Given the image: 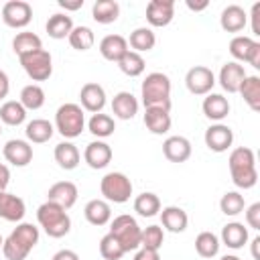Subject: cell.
<instances>
[{"label":"cell","instance_id":"obj_51","mask_svg":"<svg viewBox=\"0 0 260 260\" xmlns=\"http://www.w3.org/2000/svg\"><path fill=\"white\" fill-rule=\"evenodd\" d=\"M8 183H10V171H8V167H6V165H2V162H0V193H4V191H6Z\"/></svg>","mask_w":260,"mask_h":260},{"label":"cell","instance_id":"obj_23","mask_svg":"<svg viewBox=\"0 0 260 260\" xmlns=\"http://www.w3.org/2000/svg\"><path fill=\"white\" fill-rule=\"evenodd\" d=\"M160 221H162V228L173 232V234H181L187 230V223H189V217H187V211L177 207V205H169L160 211Z\"/></svg>","mask_w":260,"mask_h":260},{"label":"cell","instance_id":"obj_41","mask_svg":"<svg viewBox=\"0 0 260 260\" xmlns=\"http://www.w3.org/2000/svg\"><path fill=\"white\" fill-rule=\"evenodd\" d=\"M69 45L75 49V51H87L93 47L95 43V37H93V30L89 26H73V30L69 32Z\"/></svg>","mask_w":260,"mask_h":260},{"label":"cell","instance_id":"obj_18","mask_svg":"<svg viewBox=\"0 0 260 260\" xmlns=\"http://www.w3.org/2000/svg\"><path fill=\"white\" fill-rule=\"evenodd\" d=\"M24 213H26V205L18 195L8 193V191L0 193V217L2 219L18 223L24 217Z\"/></svg>","mask_w":260,"mask_h":260},{"label":"cell","instance_id":"obj_24","mask_svg":"<svg viewBox=\"0 0 260 260\" xmlns=\"http://www.w3.org/2000/svg\"><path fill=\"white\" fill-rule=\"evenodd\" d=\"M144 126L152 134H167L171 130V114L160 108H144Z\"/></svg>","mask_w":260,"mask_h":260},{"label":"cell","instance_id":"obj_15","mask_svg":"<svg viewBox=\"0 0 260 260\" xmlns=\"http://www.w3.org/2000/svg\"><path fill=\"white\" fill-rule=\"evenodd\" d=\"M79 100H81V108H83V110H87V112H91V114H98V112H102L104 106H106V91H104V87H102L100 83L89 81V83H85V85L81 87Z\"/></svg>","mask_w":260,"mask_h":260},{"label":"cell","instance_id":"obj_9","mask_svg":"<svg viewBox=\"0 0 260 260\" xmlns=\"http://www.w3.org/2000/svg\"><path fill=\"white\" fill-rule=\"evenodd\" d=\"M185 85L193 95H207L211 93L213 85H215V75L209 67L203 65H195L187 71L185 75Z\"/></svg>","mask_w":260,"mask_h":260},{"label":"cell","instance_id":"obj_21","mask_svg":"<svg viewBox=\"0 0 260 260\" xmlns=\"http://www.w3.org/2000/svg\"><path fill=\"white\" fill-rule=\"evenodd\" d=\"M100 53L108 61H120L128 53V41L122 35H106L100 41Z\"/></svg>","mask_w":260,"mask_h":260},{"label":"cell","instance_id":"obj_8","mask_svg":"<svg viewBox=\"0 0 260 260\" xmlns=\"http://www.w3.org/2000/svg\"><path fill=\"white\" fill-rule=\"evenodd\" d=\"M18 61L32 81H45L53 73V59H51V53L45 49L22 55V57H18Z\"/></svg>","mask_w":260,"mask_h":260},{"label":"cell","instance_id":"obj_39","mask_svg":"<svg viewBox=\"0 0 260 260\" xmlns=\"http://www.w3.org/2000/svg\"><path fill=\"white\" fill-rule=\"evenodd\" d=\"M219 238L213 232H201L195 238V250L201 258H213L219 252Z\"/></svg>","mask_w":260,"mask_h":260},{"label":"cell","instance_id":"obj_46","mask_svg":"<svg viewBox=\"0 0 260 260\" xmlns=\"http://www.w3.org/2000/svg\"><path fill=\"white\" fill-rule=\"evenodd\" d=\"M246 223L254 230H260V203H252L246 209Z\"/></svg>","mask_w":260,"mask_h":260},{"label":"cell","instance_id":"obj_20","mask_svg":"<svg viewBox=\"0 0 260 260\" xmlns=\"http://www.w3.org/2000/svg\"><path fill=\"white\" fill-rule=\"evenodd\" d=\"M246 22H248V14H246V10L242 6L230 4V6H225L221 10L219 24H221L223 30H228V32H240V30H244Z\"/></svg>","mask_w":260,"mask_h":260},{"label":"cell","instance_id":"obj_53","mask_svg":"<svg viewBox=\"0 0 260 260\" xmlns=\"http://www.w3.org/2000/svg\"><path fill=\"white\" fill-rule=\"evenodd\" d=\"M61 8H65V10H79L81 6H83V0H75V2H69V0H59L57 2Z\"/></svg>","mask_w":260,"mask_h":260},{"label":"cell","instance_id":"obj_12","mask_svg":"<svg viewBox=\"0 0 260 260\" xmlns=\"http://www.w3.org/2000/svg\"><path fill=\"white\" fill-rule=\"evenodd\" d=\"M234 142V132L225 124H213L205 130V146L213 152H225Z\"/></svg>","mask_w":260,"mask_h":260},{"label":"cell","instance_id":"obj_2","mask_svg":"<svg viewBox=\"0 0 260 260\" xmlns=\"http://www.w3.org/2000/svg\"><path fill=\"white\" fill-rule=\"evenodd\" d=\"M37 244H39V228H35L32 223L22 221L4 240L2 254H4L6 260H24Z\"/></svg>","mask_w":260,"mask_h":260},{"label":"cell","instance_id":"obj_28","mask_svg":"<svg viewBox=\"0 0 260 260\" xmlns=\"http://www.w3.org/2000/svg\"><path fill=\"white\" fill-rule=\"evenodd\" d=\"M91 16L100 24L116 22L120 16V4L116 0H95L91 6Z\"/></svg>","mask_w":260,"mask_h":260},{"label":"cell","instance_id":"obj_54","mask_svg":"<svg viewBox=\"0 0 260 260\" xmlns=\"http://www.w3.org/2000/svg\"><path fill=\"white\" fill-rule=\"evenodd\" d=\"M207 6H209V2H207V0H203V2H191V0H187V8H189V10H195V12L205 10Z\"/></svg>","mask_w":260,"mask_h":260},{"label":"cell","instance_id":"obj_52","mask_svg":"<svg viewBox=\"0 0 260 260\" xmlns=\"http://www.w3.org/2000/svg\"><path fill=\"white\" fill-rule=\"evenodd\" d=\"M10 91V81H8V75L0 69V100H4Z\"/></svg>","mask_w":260,"mask_h":260},{"label":"cell","instance_id":"obj_29","mask_svg":"<svg viewBox=\"0 0 260 260\" xmlns=\"http://www.w3.org/2000/svg\"><path fill=\"white\" fill-rule=\"evenodd\" d=\"M45 28H47V35L51 37V39H65V37H69V32L73 30V20H71V16L65 12H55V14H51L49 16V20H47V24H45Z\"/></svg>","mask_w":260,"mask_h":260},{"label":"cell","instance_id":"obj_10","mask_svg":"<svg viewBox=\"0 0 260 260\" xmlns=\"http://www.w3.org/2000/svg\"><path fill=\"white\" fill-rule=\"evenodd\" d=\"M2 20L10 28H24L32 20V8L24 0H10L2 6Z\"/></svg>","mask_w":260,"mask_h":260},{"label":"cell","instance_id":"obj_11","mask_svg":"<svg viewBox=\"0 0 260 260\" xmlns=\"http://www.w3.org/2000/svg\"><path fill=\"white\" fill-rule=\"evenodd\" d=\"M175 16L173 0H150L146 4V20L150 26H167Z\"/></svg>","mask_w":260,"mask_h":260},{"label":"cell","instance_id":"obj_33","mask_svg":"<svg viewBox=\"0 0 260 260\" xmlns=\"http://www.w3.org/2000/svg\"><path fill=\"white\" fill-rule=\"evenodd\" d=\"M12 49H14V53H16L18 57H22V55H28V53H32V51L43 49V41H41L39 35L30 32V30H22V32H18V35L12 39Z\"/></svg>","mask_w":260,"mask_h":260},{"label":"cell","instance_id":"obj_17","mask_svg":"<svg viewBox=\"0 0 260 260\" xmlns=\"http://www.w3.org/2000/svg\"><path fill=\"white\" fill-rule=\"evenodd\" d=\"M83 158L91 169H104L112 160V146L104 140H93L85 146Z\"/></svg>","mask_w":260,"mask_h":260},{"label":"cell","instance_id":"obj_16","mask_svg":"<svg viewBox=\"0 0 260 260\" xmlns=\"http://www.w3.org/2000/svg\"><path fill=\"white\" fill-rule=\"evenodd\" d=\"M244 79H246V71H244V65H240L238 61H230V63L221 65V69H219V85L228 93H238V89H240Z\"/></svg>","mask_w":260,"mask_h":260},{"label":"cell","instance_id":"obj_13","mask_svg":"<svg viewBox=\"0 0 260 260\" xmlns=\"http://www.w3.org/2000/svg\"><path fill=\"white\" fill-rule=\"evenodd\" d=\"M2 154H4V158L10 165H14V167H26L32 160V146L26 140L12 138V140H8L4 144Z\"/></svg>","mask_w":260,"mask_h":260},{"label":"cell","instance_id":"obj_55","mask_svg":"<svg viewBox=\"0 0 260 260\" xmlns=\"http://www.w3.org/2000/svg\"><path fill=\"white\" fill-rule=\"evenodd\" d=\"M258 246H260V236L252 240V256H254L256 260H260V256H258Z\"/></svg>","mask_w":260,"mask_h":260},{"label":"cell","instance_id":"obj_30","mask_svg":"<svg viewBox=\"0 0 260 260\" xmlns=\"http://www.w3.org/2000/svg\"><path fill=\"white\" fill-rule=\"evenodd\" d=\"M53 132H55V126H53L49 120H43V118L30 120V122L26 124V128H24L26 138H28L30 142H35V144H43V142L51 140V138H53Z\"/></svg>","mask_w":260,"mask_h":260},{"label":"cell","instance_id":"obj_56","mask_svg":"<svg viewBox=\"0 0 260 260\" xmlns=\"http://www.w3.org/2000/svg\"><path fill=\"white\" fill-rule=\"evenodd\" d=\"M219 260H242V258H238V256H234V254H225V256H221Z\"/></svg>","mask_w":260,"mask_h":260},{"label":"cell","instance_id":"obj_37","mask_svg":"<svg viewBox=\"0 0 260 260\" xmlns=\"http://www.w3.org/2000/svg\"><path fill=\"white\" fill-rule=\"evenodd\" d=\"M0 120L8 126H20L24 120H26V110L22 108L20 102H14V100H8L0 106Z\"/></svg>","mask_w":260,"mask_h":260},{"label":"cell","instance_id":"obj_7","mask_svg":"<svg viewBox=\"0 0 260 260\" xmlns=\"http://www.w3.org/2000/svg\"><path fill=\"white\" fill-rule=\"evenodd\" d=\"M100 191L104 195L106 201L112 203H126L132 195V181L124 175V173H108L104 175V179L100 181Z\"/></svg>","mask_w":260,"mask_h":260},{"label":"cell","instance_id":"obj_50","mask_svg":"<svg viewBox=\"0 0 260 260\" xmlns=\"http://www.w3.org/2000/svg\"><path fill=\"white\" fill-rule=\"evenodd\" d=\"M51 260H79V256H77V252H73V250H67V248H65V250L55 252Z\"/></svg>","mask_w":260,"mask_h":260},{"label":"cell","instance_id":"obj_43","mask_svg":"<svg viewBox=\"0 0 260 260\" xmlns=\"http://www.w3.org/2000/svg\"><path fill=\"white\" fill-rule=\"evenodd\" d=\"M254 43H256L254 39L244 37V35L234 37V39L230 41V53H232V57L238 59V61H246V63H248V57H250V51H252Z\"/></svg>","mask_w":260,"mask_h":260},{"label":"cell","instance_id":"obj_47","mask_svg":"<svg viewBox=\"0 0 260 260\" xmlns=\"http://www.w3.org/2000/svg\"><path fill=\"white\" fill-rule=\"evenodd\" d=\"M134 260H160L158 250H148V248H140L134 254Z\"/></svg>","mask_w":260,"mask_h":260},{"label":"cell","instance_id":"obj_1","mask_svg":"<svg viewBox=\"0 0 260 260\" xmlns=\"http://www.w3.org/2000/svg\"><path fill=\"white\" fill-rule=\"evenodd\" d=\"M230 175L236 187L240 189H252L258 181V171H256V156L254 150L248 146H238L232 150L230 158Z\"/></svg>","mask_w":260,"mask_h":260},{"label":"cell","instance_id":"obj_32","mask_svg":"<svg viewBox=\"0 0 260 260\" xmlns=\"http://www.w3.org/2000/svg\"><path fill=\"white\" fill-rule=\"evenodd\" d=\"M238 93L244 98V102L250 106V110L260 112V77L258 75H246Z\"/></svg>","mask_w":260,"mask_h":260},{"label":"cell","instance_id":"obj_35","mask_svg":"<svg viewBox=\"0 0 260 260\" xmlns=\"http://www.w3.org/2000/svg\"><path fill=\"white\" fill-rule=\"evenodd\" d=\"M24 110H39L45 104V89L39 83H28L20 89V100Z\"/></svg>","mask_w":260,"mask_h":260},{"label":"cell","instance_id":"obj_36","mask_svg":"<svg viewBox=\"0 0 260 260\" xmlns=\"http://www.w3.org/2000/svg\"><path fill=\"white\" fill-rule=\"evenodd\" d=\"M87 130H89L93 136H98V138H108V136L114 134L116 124H114V118H112V116L98 112V114H93V116L89 118Z\"/></svg>","mask_w":260,"mask_h":260},{"label":"cell","instance_id":"obj_6","mask_svg":"<svg viewBox=\"0 0 260 260\" xmlns=\"http://www.w3.org/2000/svg\"><path fill=\"white\" fill-rule=\"evenodd\" d=\"M110 234L120 242L122 250L124 252H130V250H136L140 248V234H142V228L138 225V221L128 215V213H122V215H116L112 225H110Z\"/></svg>","mask_w":260,"mask_h":260},{"label":"cell","instance_id":"obj_44","mask_svg":"<svg viewBox=\"0 0 260 260\" xmlns=\"http://www.w3.org/2000/svg\"><path fill=\"white\" fill-rule=\"evenodd\" d=\"M162 242H165V234H162V228L160 225H148L140 234V248L160 250Z\"/></svg>","mask_w":260,"mask_h":260},{"label":"cell","instance_id":"obj_3","mask_svg":"<svg viewBox=\"0 0 260 260\" xmlns=\"http://www.w3.org/2000/svg\"><path fill=\"white\" fill-rule=\"evenodd\" d=\"M140 98L144 108H160L171 112V79L160 71H152L140 85Z\"/></svg>","mask_w":260,"mask_h":260},{"label":"cell","instance_id":"obj_19","mask_svg":"<svg viewBox=\"0 0 260 260\" xmlns=\"http://www.w3.org/2000/svg\"><path fill=\"white\" fill-rule=\"evenodd\" d=\"M162 154L171 162H185L191 156V142L185 136H169L162 142Z\"/></svg>","mask_w":260,"mask_h":260},{"label":"cell","instance_id":"obj_42","mask_svg":"<svg viewBox=\"0 0 260 260\" xmlns=\"http://www.w3.org/2000/svg\"><path fill=\"white\" fill-rule=\"evenodd\" d=\"M244 207H246V203H244V195H240L238 191H228V193H223V197L219 199V209H221L223 215L234 217V215L242 213Z\"/></svg>","mask_w":260,"mask_h":260},{"label":"cell","instance_id":"obj_48","mask_svg":"<svg viewBox=\"0 0 260 260\" xmlns=\"http://www.w3.org/2000/svg\"><path fill=\"white\" fill-rule=\"evenodd\" d=\"M252 32L260 35V2L252 6Z\"/></svg>","mask_w":260,"mask_h":260},{"label":"cell","instance_id":"obj_49","mask_svg":"<svg viewBox=\"0 0 260 260\" xmlns=\"http://www.w3.org/2000/svg\"><path fill=\"white\" fill-rule=\"evenodd\" d=\"M248 63L254 69H260V43H254V47L250 51V57H248Z\"/></svg>","mask_w":260,"mask_h":260},{"label":"cell","instance_id":"obj_40","mask_svg":"<svg viewBox=\"0 0 260 260\" xmlns=\"http://www.w3.org/2000/svg\"><path fill=\"white\" fill-rule=\"evenodd\" d=\"M118 67H120V71H122L124 75H128V77H138V75L144 73L146 63H144V59H142L140 53L128 51V53L118 61Z\"/></svg>","mask_w":260,"mask_h":260},{"label":"cell","instance_id":"obj_57","mask_svg":"<svg viewBox=\"0 0 260 260\" xmlns=\"http://www.w3.org/2000/svg\"><path fill=\"white\" fill-rule=\"evenodd\" d=\"M2 244H4V240H2V236H0V250H2Z\"/></svg>","mask_w":260,"mask_h":260},{"label":"cell","instance_id":"obj_22","mask_svg":"<svg viewBox=\"0 0 260 260\" xmlns=\"http://www.w3.org/2000/svg\"><path fill=\"white\" fill-rule=\"evenodd\" d=\"M112 112L120 120H132L138 114V100L130 91H118L112 100Z\"/></svg>","mask_w":260,"mask_h":260},{"label":"cell","instance_id":"obj_58","mask_svg":"<svg viewBox=\"0 0 260 260\" xmlns=\"http://www.w3.org/2000/svg\"><path fill=\"white\" fill-rule=\"evenodd\" d=\"M0 134H2V128H0Z\"/></svg>","mask_w":260,"mask_h":260},{"label":"cell","instance_id":"obj_27","mask_svg":"<svg viewBox=\"0 0 260 260\" xmlns=\"http://www.w3.org/2000/svg\"><path fill=\"white\" fill-rule=\"evenodd\" d=\"M83 215H85V219L91 225H106L112 219V209H110V203L108 201H104V199H91V201H87V205L83 209Z\"/></svg>","mask_w":260,"mask_h":260},{"label":"cell","instance_id":"obj_14","mask_svg":"<svg viewBox=\"0 0 260 260\" xmlns=\"http://www.w3.org/2000/svg\"><path fill=\"white\" fill-rule=\"evenodd\" d=\"M77 187L75 183L71 181H59L55 185L49 187V193H47V201H53L57 205H61L63 209H71L77 201Z\"/></svg>","mask_w":260,"mask_h":260},{"label":"cell","instance_id":"obj_45","mask_svg":"<svg viewBox=\"0 0 260 260\" xmlns=\"http://www.w3.org/2000/svg\"><path fill=\"white\" fill-rule=\"evenodd\" d=\"M100 254H102V258L104 260H120L126 252L122 250V246H120V242L108 232L102 240H100Z\"/></svg>","mask_w":260,"mask_h":260},{"label":"cell","instance_id":"obj_25","mask_svg":"<svg viewBox=\"0 0 260 260\" xmlns=\"http://www.w3.org/2000/svg\"><path fill=\"white\" fill-rule=\"evenodd\" d=\"M201 108H203V114L209 120H215V122L223 120L230 114V102L221 93H207V98L203 100Z\"/></svg>","mask_w":260,"mask_h":260},{"label":"cell","instance_id":"obj_26","mask_svg":"<svg viewBox=\"0 0 260 260\" xmlns=\"http://www.w3.org/2000/svg\"><path fill=\"white\" fill-rule=\"evenodd\" d=\"M221 242L232 250L244 248V244L248 242V228H244V223H240V221L225 223L221 228Z\"/></svg>","mask_w":260,"mask_h":260},{"label":"cell","instance_id":"obj_5","mask_svg":"<svg viewBox=\"0 0 260 260\" xmlns=\"http://www.w3.org/2000/svg\"><path fill=\"white\" fill-rule=\"evenodd\" d=\"M85 116L79 104H63L55 112V130L65 138H77L83 132Z\"/></svg>","mask_w":260,"mask_h":260},{"label":"cell","instance_id":"obj_31","mask_svg":"<svg viewBox=\"0 0 260 260\" xmlns=\"http://www.w3.org/2000/svg\"><path fill=\"white\" fill-rule=\"evenodd\" d=\"M53 154H55V162L65 171H73L79 165V150H77V146L73 142H67V140L59 142L55 146Z\"/></svg>","mask_w":260,"mask_h":260},{"label":"cell","instance_id":"obj_34","mask_svg":"<svg viewBox=\"0 0 260 260\" xmlns=\"http://www.w3.org/2000/svg\"><path fill=\"white\" fill-rule=\"evenodd\" d=\"M130 47L134 49V53H146V51H150L152 47H154V43H156V37H154V32H152V28H148V26H138V28H134L132 32H130Z\"/></svg>","mask_w":260,"mask_h":260},{"label":"cell","instance_id":"obj_38","mask_svg":"<svg viewBox=\"0 0 260 260\" xmlns=\"http://www.w3.org/2000/svg\"><path fill=\"white\" fill-rule=\"evenodd\" d=\"M134 211L142 217H154L160 211V199L154 193L144 191L134 199Z\"/></svg>","mask_w":260,"mask_h":260},{"label":"cell","instance_id":"obj_4","mask_svg":"<svg viewBox=\"0 0 260 260\" xmlns=\"http://www.w3.org/2000/svg\"><path fill=\"white\" fill-rule=\"evenodd\" d=\"M37 221L49 238H63L71 230V217H69L67 209H63L61 205H57L53 201H45L43 205H39Z\"/></svg>","mask_w":260,"mask_h":260}]
</instances>
